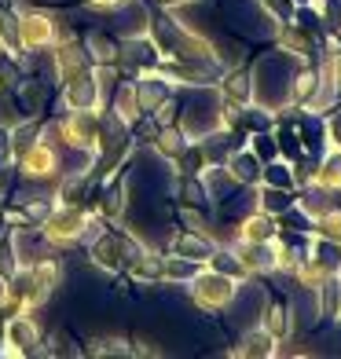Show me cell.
I'll use <instances>...</instances> for the list:
<instances>
[{"label": "cell", "mask_w": 341, "mask_h": 359, "mask_svg": "<svg viewBox=\"0 0 341 359\" xmlns=\"http://www.w3.org/2000/svg\"><path fill=\"white\" fill-rule=\"evenodd\" d=\"M232 172H235L239 180H253V176H257V165H253V158H250V154L235 158V161H232Z\"/></svg>", "instance_id": "cell-4"}, {"label": "cell", "mask_w": 341, "mask_h": 359, "mask_svg": "<svg viewBox=\"0 0 341 359\" xmlns=\"http://www.w3.org/2000/svg\"><path fill=\"white\" fill-rule=\"evenodd\" d=\"M268 184H279V187H290V176L283 172V165H272V169H268Z\"/></svg>", "instance_id": "cell-6"}, {"label": "cell", "mask_w": 341, "mask_h": 359, "mask_svg": "<svg viewBox=\"0 0 341 359\" xmlns=\"http://www.w3.org/2000/svg\"><path fill=\"white\" fill-rule=\"evenodd\" d=\"M194 297H199V304L213 308V304H224L235 297V286L224 279V275H202V279H194Z\"/></svg>", "instance_id": "cell-1"}, {"label": "cell", "mask_w": 341, "mask_h": 359, "mask_svg": "<svg viewBox=\"0 0 341 359\" xmlns=\"http://www.w3.org/2000/svg\"><path fill=\"white\" fill-rule=\"evenodd\" d=\"M85 52L92 62H118V41H114V34L92 29V34H85Z\"/></svg>", "instance_id": "cell-2"}, {"label": "cell", "mask_w": 341, "mask_h": 359, "mask_svg": "<svg viewBox=\"0 0 341 359\" xmlns=\"http://www.w3.org/2000/svg\"><path fill=\"white\" fill-rule=\"evenodd\" d=\"M173 250L187 257V260H206L209 257V242H202L199 235H180V238H173Z\"/></svg>", "instance_id": "cell-3"}, {"label": "cell", "mask_w": 341, "mask_h": 359, "mask_svg": "<svg viewBox=\"0 0 341 359\" xmlns=\"http://www.w3.org/2000/svg\"><path fill=\"white\" fill-rule=\"evenodd\" d=\"M265 205L275 209V213H283V209H290V198H286L283 191H272V187H268V191H265Z\"/></svg>", "instance_id": "cell-5"}]
</instances>
